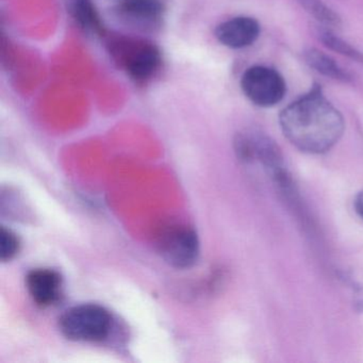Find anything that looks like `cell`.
Returning <instances> with one entry per match:
<instances>
[{"label":"cell","instance_id":"5bb4252c","mask_svg":"<svg viewBox=\"0 0 363 363\" xmlns=\"http://www.w3.org/2000/svg\"><path fill=\"white\" fill-rule=\"evenodd\" d=\"M354 206L358 216L363 218V191L357 195L356 199H354Z\"/></svg>","mask_w":363,"mask_h":363},{"label":"cell","instance_id":"7a4b0ae2","mask_svg":"<svg viewBox=\"0 0 363 363\" xmlns=\"http://www.w3.org/2000/svg\"><path fill=\"white\" fill-rule=\"evenodd\" d=\"M104 39L114 65L135 84H150L162 71V52L150 39L121 33H107Z\"/></svg>","mask_w":363,"mask_h":363},{"label":"cell","instance_id":"3957f363","mask_svg":"<svg viewBox=\"0 0 363 363\" xmlns=\"http://www.w3.org/2000/svg\"><path fill=\"white\" fill-rule=\"evenodd\" d=\"M112 323L107 309L94 303H84L67 310L59 318V328L72 341L101 342L109 337Z\"/></svg>","mask_w":363,"mask_h":363},{"label":"cell","instance_id":"277c9868","mask_svg":"<svg viewBox=\"0 0 363 363\" xmlns=\"http://www.w3.org/2000/svg\"><path fill=\"white\" fill-rule=\"evenodd\" d=\"M156 247L163 260L175 269H189L199 260V237L188 225H165L157 235Z\"/></svg>","mask_w":363,"mask_h":363},{"label":"cell","instance_id":"8992f818","mask_svg":"<svg viewBox=\"0 0 363 363\" xmlns=\"http://www.w3.org/2000/svg\"><path fill=\"white\" fill-rule=\"evenodd\" d=\"M167 0H121L113 8L118 22L141 33H157L164 23Z\"/></svg>","mask_w":363,"mask_h":363},{"label":"cell","instance_id":"9c48e42d","mask_svg":"<svg viewBox=\"0 0 363 363\" xmlns=\"http://www.w3.org/2000/svg\"><path fill=\"white\" fill-rule=\"evenodd\" d=\"M69 11L76 25L86 35L99 38L107 35L105 25L92 0H71Z\"/></svg>","mask_w":363,"mask_h":363},{"label":"cell","instance_id":"30bf717a","mask_svg":"<svg viewBox=\"0 0 363 363\" xmlns=\"http://www.w3.org/2000/svg\"><path fill=\"white\" fill-rule=\"evenodd\" d=\"M303 59L311 69L322 74L323 76L344 84L352 82L350 74L344 71L331 57L320 50L309 48L303 52Z\"/></svg>","mask_w":363,"mask_h":363},{"label":"cell","instance_id":"6da1fadb","mask_svg":"<svg viewBox=\"0 0 363 363\" xmlns=\"http://www.w3.org/2000/svg\"><path fill=\"white\" fill-rule=\"evenodd\" d=\"M279 124L284 137L293 146L313 155L330 150L345 129L343 116L326 99L318 84L282 110Z\"/></svg>","mask_w":363,"mask_h":363},{"label":"cell","instance_id":"7c38bea8","mask_svg":"<svg viewBox=\"0 0 363 363\" xmlns=\"http://www.w3.org/2000/svg\"><path fill=\"white\" fill-rule=\"evenodd\" d=\"M299 5L324 26H339L341 18L333 9L327 7L322 0H297Z\"/></svg>","mask_w":363,"mask_h":363},{"label":"cell","instance_id":"4fadbf2b","mask_svg":"<svg viewBox=\"0 0 363 363\" xmlns=\"http://www.w3.org/2000/svg\"><path fill=\"white\" fill-rule=\"evenodd\" d=\"M20 250V240L16 233L5 226L0 228V260H12Z\"/></svg>","mask_w":363,"mask_h":363},{"label":"cell","instance_id":"ba28073f","mask_svg":"<svg viewBox=\"0 0 363 363\" xmlns=\"http://www.w3.org/2000/svg\"><path fill=\"white\" fill-rule=\"evenodd\" d=\"M26 286L38 306L56 305L62 296V277L52 269H35L26 276Z\"/></svg>","mask_w":363,"mask_h":363},{"label":"cell","instance_id":"5b68a950","mask_svg":"<svg viewBox=\"0 0 363 363\" xmlns=\"http://www.w3.org/2000/svg\"><path fill=\"white\" fill-rule=\"evenodd\" d=\"M241 89L246 97L258 107L269 108L286 96V84L276 69L255 65L244 72Z\"/></svg>","mask_w":363,"mask_h":363},{"label":"cell","instance_id":"9a60e30c","mask_svg":"<svg viewBox=\"0 0 363 363\" xmlns=\"http://www.w3.org/2000/svg\"><path fill=\"white\" fill-rule=\"evenodd\" d=\"M118 1H121V0H118Z\"/></svg>","mask_w":363,"mask_h":363},{"label":"cell","instance_id":"52a82bcc","mask_svg":"<svg viewBox=\"0 0 363 363\" xmlns=\"http://www.w3.org/2000/svg\"><path fill=\"white\" fill-rule=\"evenodd\" d=\"M260 33V24L255 18L237 16L218 25L214 35L222 45L241 50L252 45L258 40Z\"/></svg>","mask_w":363,"mask_h":363},{"label":"cell","instance_id":"8fae6325","mask_svg":"<svg viewBox=\"0 0 363 363\" xmlns=\"http://www.w3.org/2000/svg\"><path fill=\"white\" fill-rule=\"evenodd\" d=\"M316 35H318V40L322 42L323 45L326 46L329 50L363 65L362 52L352 48V45H350L344 40L340 39L335 33H331L329 29L318 28Z\"/></svg>","mask_w":363,"mask_h":363}]
</instances>
